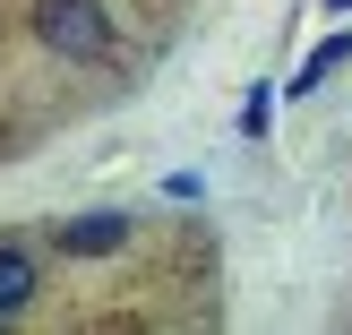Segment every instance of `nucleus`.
Here are the masks:
<instances>
[{"instance_id": "f257e3e1", "label": "nucleus", "mask_w": 352, "mask_h": 335, "mask_svg": "<svg viewBox=\"0 0 352 335\" xmlns=\"http://www.w3.org/2000/svg\"><path fill=\"white\" fill-rule=\"evenodd\" d=\"M34 34H43L60 61H103V52H112L103 0H34Z\"/></svg>"}, {"instance_id": "f03ea898", "label": "nucleus", "mask_w": 352, "mask_h": 335, "mask_svg": "<svg viewBox=\"0 0 352 335\" xmlns=\"http://www.w3.org/2000/svg\"><path fill=\"white\" fill-rule=\"evenodd\" d=\"M120 241H129L120 215H78V224H60V250H69V258H103V250H120Z\"/></svg>"}, {"instance_id": "20e7f679", "label": "nucleus", "mask_w": 352, "mask_h": 335, "mask_svg": "<svg viewBox=\"0 0 352 335\" xmlns=\"http://www.w3.org/2000/svg\"><path fill=\"white\" fill-rule=\"evenodd\" d=\"M336 61H352V34H327V43L309 52L301 69H292V95H309V86H318V78H327V69H336Z\"/></svg>"}, {"instance_id": "423d86ee", "label": "nucleus", "mask_w": 352, "mask_h": 335, "mask_svg": "<svg viewBox=\"0 0 352 335\" xmlns=\"http://www.w3.org/2000/svg\"><path fill=\"white\" fill-rule=\"evenodd\" d=\"M327 9H352V0H327Z\"/></svg>"}, {"instance_id": "39448f33", "label": "nucleus", "mask_w": 352, "mask_h": 335, "mask_svg": "<svg viewBox=\"0 0 352 335\" xmlns=\"http://www.w3.org/2000/svg\"><path fill=\"white\" fill-rule=\"evenodd\" d=\"M275 120V86H250V103H241V138H267Z\"/></svg>"}, {"instance_id": "7ed1b4c3", "label": "nucleus", "mask_w": 352, "mask_h": 335, "mask_svg": "<svg viewBox=\"0 0 352 335\" xmlns=\"http://www.w3.org/2000/svg\"><path fill=\"white\" fill-rule=\"evenodd\" d=\"M26 301H34V258L26 250H0V318H17Z\"/></svg>"}]
</instances>
